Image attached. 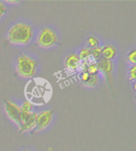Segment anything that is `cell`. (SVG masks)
<instances>
[{"instance_id":"1","label":"cell","mask_w":136,"mask_h":151,"mask_svg":"<svg viewBox=\"0 0 136 151\" xmlns=\"http://www.w3.org/2000/svg\"><path fill=\"white\" fill-rule=\"evenodd\" d=\"M34 35L33 28L25 23H17L8 32L9 42L14 45H26Z\"/></svg>"},{"instance_id":"2","label":"cell","mask_w":136,"mask_h":151,"mask_svg":"<svg viewBox=\"0 0 136 151\" xmlns=\"http://www.w3.org/2000/svg\"><path fill=\"white\" fill-rule=\"evenodd\" d=\"M37 61L26 55H21L17 59V71L24 78H30L36 73Z\"/></svg>"},{"instance_id":"3","label":"cell","mask_w":136,"mask_h":151,"mask_svg":"<svg viewBox=\"0 0 136 151\" xmlns=\"http://www.w3.org/2000/svg\"><path fill=\"white\" fill-rule=\"evenodd\" d=\"M58 43V37L54 32L44 27L37 37L36 44L42 48H50Z\"/></svg>"},{"instance_id":"4","label":"cell","mask_w":136,"mask_h":151,"mask_svg":"<svg viewBox=\"0 0 136 151\" xmlns=\"http://www.w3.org/2000/svg\"><path fill=\"white\" fill-rule=\"evenodd\" d=\"M4 107H5L6 113L9 119L12 120L16 125L18 126L19 129L20 126H21V108L14 103L7 100V99L4 100Z\"/></svg>"},{"instance_id":"5","label":"cell","mask_w":136,"mask_h":151,"mask_svg":"<svg viewBox=\"0 0 136 151\" xmlns=\"http://www.w3.org/2000/svg\"><path fill=\"white\" fill-rule=\"evenodd\" d=\"M37 114L36 112H23L21 115V126L19 127L20 133L30 131L36 127V119Z\"/></svg>"},{"instance_id":"6","label":"cell","mask_w":136,"mask_h":151,"mask_svg":"<svg viewBox=\"0 0 136 151\" xmlns=\"http://www.w3.org/2000/svg\"><path fill=\"white\" fill-rule=\"evenodd\" d=\"M96 65L99 72H101L104 75V76L107 79L108 85L112 88V75L113 71V64L112 60H107L101 58L100 60L97 61Z\"/></svg>"},{"instance_id":"7","label":"cell","mask_w":136,"mask_h":151,"mask_svg":"<svg viewBox=\"0 0 136 151\" xmlns=\"http://www.w3.org/2000/svg\"><path fill=\"white\" fill-rule=\"evenodd\" d=\"M53 111H44L39 115H37L36 119V127L37 130H42L46 128L52 121Z\"/></svg>"},{"instance_id":"8","label":"cell","mask_w":136,"mask_h":151,"mask_svg":"<svg viewBox=\"0 0 136 151\" xmlns=\"http://www.w3.org/2000/svg\"><path fill=\"white\" fill-rule=\"evenodd\" d=\"M81 60L79 59L78 56L74 53L69 54L65 60V65L67 68L70 69L72 71L76 70L80 68L81 65Z\"/></svg>"},{"instance_id":"9","label":"cell","mask_w":136,"mask_h":151,"mask_svg":"<svg viewBox=\"0 0 136 151\" xmlns=\"http://www.w3.org/2000/svg\"><path fill=\"white\" fill-rule=\"evenodd\" d=\"M102 49V58L107 60H112L116 55V50L115 47L107 45L101 48Z\"/></svg>"},{"instance_id":"10","label":"cell","mask_w":136,"mask_h":151,"mask_svg":"<svg viewBox=\"0 0 136 151\" xmlns=\"http://www.w3.org/2000/svg\"><path fill=\"white\" fill-rule=\"evenodd\" d=\"M77 56L81 61L89 62V60L91 59V49H89V48L81 49V51L79 52V55Z\"/></svg>"},{"instance_id":"11","label":"cell","mask_w":136,"mask_h":151,"mask_svg":"<svg viewBox=\"0 0 136 151\" xmlns=\"http://www.w3.org/2000/svg\"><path fill=\"white\" fill-rule=\"evenodd\" d=\"M91 58L93 59L95 62H97L102 58V49L101 47H96L91 49Z\"/></svg>"},{"instance_id":"12","label":"cell","mask_w":136,"mask_h":151,"mask_svg":"<svg viewBox=\"0 0 136 151\" xmlns=\"http://www.w3.org/2000/svg\"><path fill=\"white\" fill-rule=\"evenodd\" d=\"M87 72L90 74V75H97V73H99L98 68H97L96 62H90L88 65L87 67Z\"/></svg>"},{"instance_id":"13","label":"cell","mask_w":136,"mask_h":151,"mask_svg":"<svg viewBox=\"0 0 136 151\" xmlns=\"http://www.w3.org/2000/svg\"><path fill=\"white\" fill-rule=\"evenodd\" d=\"M87 44L89 45V49H93L99 46V40L94 36H90L87 39Z\"/></svg>"},{"instance_id":"14","label":"cell","mask_w":136,"mask_h":151,"mask_svg":"<svg viewBox=\"0 0 136 151\" xmlns=\"http://www.w3.org/2000/svg\"><path fill=\"white\" fill-rule=\"evenodd\" d=\"M127 58L128 62H130L133 65H135V64H136V51L135 50H131V52L128 53V55H127Z\"/></svg>"},{"instance_id":"15","label":"cell","mask_w":136,"mask_h":151,"mask_svg":"<svg viewBox=\"0 0 136 151\" xmlns=\"http://www.w3.org/2000/svg\"><path fill=\"white\" fill-rule=\"evenodd\" d=\"M98 83V76L97 75H91L89 81L85 84L89 87H94Z\"/></svg>"},{"instance_id":"16","label":"cell","mask_w":136,"mask_h":151,"mask_svg":"<svg viewBox=\"0 0 136 151\" xmlns=\"http://www.w3.org/2000/svg\"><path fill=\"white\" fill-rule=\"evenodd\" d=\"M20 108H21L22 111L29 113V112H31L32 108H33V105H32L31 103H30V102L28 101H26L22 104V107H20Z\"/></svg>"},{"instance_id":"17","label":"cell","mask_w":136,"mask_h":151,"mask_svg":"<svg viewBox=\"0 0 136 151\" xmlns=\"http://www.w3.org/2000/svg\"><path fill=\"white\" fill-rule=\"evenodd\" d=\"M90 76H91V75L87 71H83V72H81V75H80V79L83 83H86L89 81Z\"/></svg>"},{"instance_id":"18","label":"cell","mask_w":136,"mask_h":151,"mask_svg":"<svg viewBox=\"0 0 136 151\" xmlns=\"http://www.w3.org/2000/svg\"><path fill=\"white\" fill-rule=\"evenodd\" d=\"M135 72H136V66L133 65L131 68L128 70V75H129V79L130 81H135Z\"/></svg>"},{"instance_id":"19","label":"cell","mask_w":136,"mask_h":151,"mask_svg":"<svg viewBox=\"0 0 136 151\" xmlns=\"http://www.w3.org/2000/svg\"><path fill=\"white\" fill-rule=\"evenodd\" d=\"M6 12V8L4 3L0 2V18H2Z\"/></svg>"},{"instance_id":"20","label":"cell","mask_w":136,"mask_h":151,"mask_svg":"<svg viewBox=\"0 0 136 151\" xmlns=\"http://www.w3.org/2000/svg\"><path fill=\"white\" fill-rule=\"evenodd\" d=\"M23 151H30V150H23Z\"/></svg>"}]
</instances>
